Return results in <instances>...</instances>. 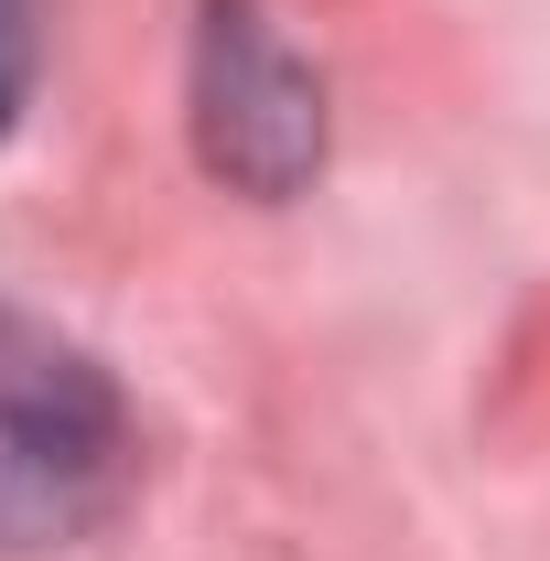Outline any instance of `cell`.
Instances as JSON below:
<instances>
[{
    "mask_svg": "<svg viewBox=\"0 0 550 561\" xmlns=\"http://www.w3.org/2000/svg\"><path fill=\"white\" fill-rule=\"evenodd\" d=\"M130 496V400L44 313L0 302V561L66 551Z\"/></svg>",
    "mask_w": 550,
    "mask_h": 561,
    "instance_id": "6da1fadb",
    "label": "cell"
},
{
    "mask_svg": "<svg viewBox=\"0 0 550 561\" xmlns=\"http://www.w3.org/2000/svg\"><path fill=\"white\" fill-rule=\"evenodd\" d=\"M195 151L238 195H302L324 173V76L280 44L260 0H206L195 22Z\"/></svg>",
    "mask_w": 550,
    "mask_h": 561,
    "instance_id": "7a4b0ae2",
    "label": "cell"
},
{
    "mask_svg": "<svg viewBox=\"0 0 550 561\" xmlns=\"http://www.w3.org/2000/svg\"><path fill=\"white\" fill-rule=\"evenodd\" d=\"M33 66H44V22H33V0H0V130L22 119Z\"/></svg>",
    "mask_w": 550,
    "mask_h": 561,
    "instance_id": "3957f363",
    "label": "cell"
}]
</instances>
